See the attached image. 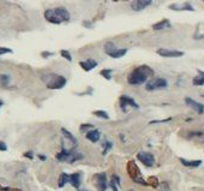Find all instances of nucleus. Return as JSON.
<instances>
[{"mask_svg":"<svg viewBox=\"0 0 204 191\" xmlns=\"http://www.w3.org/2000/svg\"><path fill=\"white\" fill-rule=\"evenodd\" d=\"M69 183H70L75 189L78 190L79 188H80V184H82V176H80V173L76 172V173L70 174V180H69Z\"/></svg>","mask_w":204,"mask_h":191,"instance_id":"4468645a","label":"nucleus"},{"mask_svg":"<svg viewBox=\"0 0 204 191\" xmlns=\"http://www.w3.org/2000/svg\"><path fill=\"white\" fill-rule=\"evenodd\" d=\"M156 53L163 58H180L184 55V52L175 51V49H167V48H158Z\"/></svg>","mask_w":204,"mask_h":191,"instance_id":"1a4fd4ad","label":"nucleus"},{"mask_svg":"<svg viewBox=\"0 0 204 191\" xmlns=\"http://www.w3.org/2000/svg\"><path fill=\"white\" fill-rule=\"evenodd\" d=\"M10 81H11V78L8 75H0V83L2 85H8Z\"/></svg>","mask_w":204,"mask_h":191,"instance_id":"a878e982","label":"nucleus"},{"mask_svg":"<svg viewBox=\"0 0 204 191\" xmlns=\"http://www.w3.org/2000/svg\"><path fill=\"white\" fill-rule=\"evenodd\" d=\"M83 159V154L77 153V152H73V150H67L63 148L61 152L56 154V160L61 161V162H75V161H78Z\"/></svg>","mask_w":204,"mask_h":191,"instance_id":"7ed1b4c3","label":"nucleus"},{"mask_svg":"<svg viewBox=\"0 0 204 191\" xmlns=\"http://www.w3.org/2000/svg\"><path fill=\"white\" fill-rule=\"evenodd\" d=\"M129 191H134V190H129Z\"/></svg>","mask_w":204,"mask_h":191,"instance_id":"58836bf2","label":"nucleus"},{"mask_svg":"<svg viewBox=\"0 0 204 191\" xmlns=\"http://www.w3.org/2000/svg\"><path fill=\"white\" fill-rule=\"evenodd\" d=\"M119 105H120V108L126 112V108L127 107H132V108H139V105L134 101L132 98H130V96H127V95H121L120 96V99H119Z\"/></svg>","mask_w":204,"mask_h":191,"instance_id":"6e6552de","label":"nucleus"},{"mask_svg":"<svg viewBox=\"0 0 204 191\" xmlns=\"http://www.w3.org/2000/svg\"><path fill=\"white\" fill-rule=\"evenodd\" d=\"M185 103L190 108H192L193 111H196L198 114H202L204 113V105L201 102H197L191 98H185Z\"/></svg>","mask_w":204,"mask_h":191,"instance_id":"9d476101","label":"nucleus"},{"mask_svg":"<svg viewBox=\"0 0 204 191\" xmlns=\"http://www.w3.org/2000/svg\"><path fill=\"white\" fill-rule=\"evenodd\" d=\"M151 3H153V0H134L132 3H131V8L134 10V11H143L145 8H148L151 5Z\"/></svg>","mask_w":204,"mask_h":191,"instance_id":"9b49d317","label":"nucleus"},{"mask_svg":"<svg viewBox=\"0 0 204 191\" xmlns=\"http://www.w3.org/2000/svg\"><path fill=\"white\" fill-rule=\"evenodd\" d=\"M110 149H112V142L106 141V142L103 143V154H107Z\"/></svg>","mask_w":204,"mask_h":191,"instance_id":"cd10ccee","label":"nucleus"},{"mask_svg":"<svg viewBox=\"0 0 204 191\" xmlns=\"http://www.w3.org/2000/svg\"><path fill=\"white\" fill-rule=\"evenodd\" d=\"M24 156L25 158H29V159H34V154L32 152H27V153H24Z\"/></svg>","mask_w":204,"mask_h":191,"instance_id":"72a5a7b5","label":"nucleus"},{"mask_svg":"<svg viewBox=\"0 0 204 191\" xmlns=\"http://www.w3.org/2000/svg\"><path fill=\"white\" fill-rule=\"evenodd\" d=\"M42 81L46 83L48 89H61L66 84V78L61 75H56V73L43 75Z\"/></svg>","mask_w":204,"mask_h":191,"instance_id":"f03ea898","label":"nucleus"},{"mask_svg":"<svg viewBox=\"0 0 204 191\" xmlns=\"http://www.w3.org/2000/svg\"><path fill=\"white\" fill-rule=\"evenodd\" d=\"M203 98H204V95H203Z\"/></svg>","mask_w":204,"mask_h":191,"instance_id":"a19ab883","label":"nucleus"},{"mask_svg":"<svg viewBox=\"0 0 204 191\" xmlns=\"http://www.w3.org/2000/svg\"><path fill=\"white\" fill-rule=\"evenodd\" d=\"M7 150V145L5 142H2V141H0V152H6Z\"/></svg>","mask_w":204,"mask_h":191,"instance_id":"473e14b6","label":"nucleus"},{"mask_svg":"<svg viewBox=\"0 0 204 191\" xmlns=\"http://www.w3.org/2000/svg\"><path fill=\"white\" fill-rule=\"evenodd\" d=\"M180 162L182 166L187 168H198L202 165V160H186L182 158H180Z\"/></svg>","mask_w":204,"mask_h":191,"instance_id":"a211bd4d","label":"nucleus"},{"mask_svg":"<svg viewBox=\"0 0 204 191\" xmlns=\"http://www.w3.org/2000/svg\"><path fill=\"white\" fill-rule=\"evenodd\" d=\"M56 16L61 19V22H69L70 21V12L65 8H54Z\"/></svg>","mask_w":204,"mask_h":191,"instance_id":"dca6fc26","label":"nucleus"},{"mask_svg":"<svg viewBox=\"0 0 204 191\" xmlns=\"http://www.w3.org/2000/svg\"><path fill=\"white\" fill-rule=\"evenodd\" d=\"M60 55L64 57L66 60L72 61V57H71V53L69 52V51H66V49H61V51H60Z\"/></svg>","mask_w":204,"mask_h":191,"instance_id":"bb28decb","label":"nucleus"},{"mask_svg":"<svg viewBox=\"0 0 204 191\" xmlns=\"http://www.w3.org/2000/svg\"><path fill=\"white\" fill-rule=\"evenodd\" d=\"M195 40H204V23H198L193 34Z\"/></svg>","mask_w":204,"mask_h":191,"instance_id":"aec40b11","label":"nucleus"},{"mask_svg":"<svg viewBox=\"0 0 204 191\" xmlns=\"http://www.w3.org/2000/svg\"><path fill=\"white\" fill-rule=\"evenodd\" d=\"M110 180H113L114 183L118 184L119 186H120V178H119V177L117 176V174H113V176H112V178H110Z\"/></svg>","mask_w":204,"mask_h":191,"instance_id":"2f4dec72","label":"nucleus"},{"mask_svg":"<svg viewBox=\"0 0 204 191\" xmlns=\"http://www.w3.org/2000/svg\"><path fill=\"white\" fill-rule=\"evenodd\" d=\"M169 10L172 11H190V12H193L195 8L193 6L190 4V3H182V4H172L168 6Z\"/></svg>","mask_w":204,"mask_h":191,"instance_id":"ddd939ff","label":"nucleus"},{"mask_svg":"<svg viewBox=\"0 0 204 191\" xmlns=\"http://www.w3.org/2000/svg\"><path fill=\"white\" fill-rule=\"evenodd\" d=\"M202 1H203V3H204V0H202Z\"/></svg>","mask_w":204,"mask_h":191,"instance_id":"ea45409f","label":"nucleus"},{"mask_svg":"<svg viewBox=\"0 0 204 191\" xmlns=\"http://www.w3.org/2000/svg\"><path fill=\"white\" fill-rule=\"evenodd\" d=\"M69 180H70V174L63 172V173L59 176V179H58V186H59V188H64L66 184L69 183Z\"/></svg>","mask_w":204,"mask_h":191,"instance_id":"4be33fe9","label":"nucleus"},{"mask_svg":"<svg viewBox=\"0 0 204 191\" xmlns=\"http://www.w3.org/2000/svg\"><path fill=\"white\" fill-rule=\"evenodd\" d=\"M94 183L96 189L99 191H107L108 189V180H107V174L104 172L97 173L94 177Z\"/></svg>","mask_w":204,"mask_h":191,"instance_id":"423d86ee","label":"nucleus"},{"mask_svg":"<svg viewBox=\"0 0 204 191\" xmlns=\"http://www.w3.org/2000/svg\"><path fill=\"white\" fill-rule=\"evenodd\" d=\"M94 126L91 124H82L80 125V131L82 132H85V131H90V129H93Z\"/></svg>","mask_w":204,"mask_h":191,"instance_id":"c85d7f7f","label":"nucleus"},{"mask_svg":"<svg viewBox=\"0 0 204 191\" xmlns=\"http://www.w3.org/2000/svg\"><path fill=\"white\" fill-rule=\"evenodd\" d=\"M45 18H46V21H47V22H49V23H52V24L63 23V22H61V19H60V18L56 16L54 8H53V10H52V8L46 10V11H45Z\"/></svg>","mask_w":204,"mask_h":191,"instance_id":"f8f14e48","label":"nucleus"},{"mask_svg":"<svg viewBox=\"0 0 204 191\" xmlns=\"http://www.w3.org/2000/svg\"><path fill=\"white\" fill-rule=\"evenodd\" d=\"M171 22L168 19H162L157 23L153 24V29L154 30H162V29H167V28H171Z\"/></svg>","mask_w":204,"mask_h":191,"instance_id":"6ab92c4d","label":"nucleus"},{"mask_svg":"<svg viewBox=\"0 0 204 191\" xmlns=\"http://www.w3.org/2000/svg\"><path fill=\"white\" fill-rule=\"evenodd\" d=\"M103 49H104V53L107 54V55H109L110 58H114V59L123 58L127 53V49L126 48H118V47L115 46V43L112 42V41L104 43Z\"/></svg>","mask_w":204,"mask_h":191,"instance_id":"20e7f679","label":"nucleus"},{"mask_svg":"<svg viewBox=\"0 0 204 191\" xmlns=\"http://www.w3.org/2000/svg\"><path fill=\"white\" fill-rule=\"evenodd\" d=\"M153 76H154V70L148 65H141L129 73L127 83L131 85H141Z\"/></svg>","mask_w":204,"mask_h":191,"instance_id":"f257e3e1","label":"nucleus"},{"mask_svg":"<svg viewBox=\"0 0 204 191\" xmlns=\"http://www.w3.org/2000/svg\"><path fill=\"white\" fill-rule=\"evenodd\" d=\"M7 53H12V49L6 48V47H0V55H2V54H7Z\"/></svg>","mask_w":204,"mask_h":191,"instance_id":"c756f323","label":"nucleus"},{"mask_svg":"<svg viewBox=\"0 0 204 191\" xmlns=\"http://www.w3.org/2000/svg\"><path fill=\"white\" fill-rule=\"evenodd\" d=\"M39 158H40V159H41V160H43V161L46 160V156H43V155H40Z\"/></svg>","mask_w":204,"mask_h":191,"instance_id":"c9c22d12","label":"nucleus"},{"mask_svg":"<svg viewBox=\"0 0 204 191\" xmlns=\"http://www.w3.org/2000/svg\"><path fill=\"white\" fill-rule=\"evenodd\" d=\"M85 137L88 141H90V142H93V143H96V142L100 141V138H101V133H100V131L97 130V129H93V130H90V131L86 132Z\"/></svg>","mask_w":204,"mask_h":191,"instance_id":"f3484780","label":"nucleus"},{"mask_svg":"<svg viewBox=\"0 0 204 191\" xmlns=\"http://www.w3.org/2000/svg\"><path fill=\"white\" fill-rule=\"evenodd\" d=\"M137 159L141 161L145 167H153L155 165V156L149 152H139L137 154Z\"/></svg>","mask_w":204,"mask_h":191,"instance_id":"0eeeda50","label":"nucleus"},{"mask_svg":"<svg viewBox=\"0 0 204 191\" xmlns=\"http://www.w3.org/2000/svg\"><path fill=\"white\" fill-rule=\"evenodd\" d=\"M79 66L84 70V71L88 72V71L94 70L97 66V61L94 60V59H88L85 61H79Z\"/></svg>","mask_w":204,"mask_h":191,"instance_id":"2eb2a0df","label":"nucleus"},{"mask_svg":"<svg viewBox=\"0 0 204 191\" xmlns=\"http://www.w3.org/2000/svg\"><path fill=\"white\" fill-rule=\"evenodd\" d=\"M100 75H101L102 77H104V79H107V81H110V79H112V70L103 69V70H101Z\"/></svg>","mask_w":204,"mask_h":191,"instance_id":"393cba45","label":"nucleus"},{"mask_svg":"<svg viewBox=\"0 0 204 191\" xmlns=\"http://www.w3.org/2000/svg\"><path fill=\"white\" fill-rule=\"evenodd\" d=\"M2 105H4V101H1V100H0V108L2 107Z\"/></svg>","mask_w":204,"mask_h":191,"instance_id":"e433bc0d","label":"nucleus"},{"mask_svg":"<svg viewBox=\"0 0 204 191\" xmlns=\"http://www.w3.org/2000/svg\"><path fill=\"white\" fill-rule=\"evenodd\" d=\"M168 87V82H167V79L165 78H161V77H158V78H155V79H150L145 84V89L148 90V92H154V90H161V89H165Z\"/></svg>","mask_w":204,"mask_h":191,"instance_id":"39448f33","label":"nucleus"},{"mask_svg":"<svg viewBox=\"0 0 204 191\" xmlns=\"http://www.w3.org/2000/svg\"><path fill=\"white\" fill-rule=\"evenodd\" d=\"M77 191H88V190H85V189H78Z\"/></svg>","mask_w":204,"mask_h":191,"instance_id":"4c0bfd02","label":"nucleus"},{"mask_svg":"<svg viewBox=\"0 0 204 191\" xmlns=\"http://www.w3.org/2000/svg\"><path fill=\"white\" fill-rule=\"evenodd\" d=\"M61 133H63L64 136H65V137L70 141L72 144H75V145L77 144V139H76V137H75V136L71 133L70 131H67L66 129H64V128H63V129H61Z\"/></svg>","mask_w":204,"mask_h":191,"instance_id":"5701e85b","label":"nucleus"},{"mask_svg":"<svg viewBox=\"0 0 204 191\" xmlns=\"http://www.w3.org/2000/svg\"><path fill=\"white\" fill-rule=\"evenodd\" d=\"M192 84H193V85H197V87L204 85V71L198 70V75L193 77V79H192Z\"/></svg>","mask_w":204,"mask_h":191,"instance_id":"412c9836","label":"nucleus"},{"mask_svg":"<svg viewBox=\"0 0 204 191\" xmlns=\"http://www.w3.org/2000/svg\"><path fill=\"white\" fill-rule=\"evenodd\" d=\"M41 55L43 57V58H48V57H51V55H53V53H51V52H42Z\"/></svg>","mask_w":204,"mask_h":191,"instance_id":"f704fd0d","label":"nucleus"},{"mask_svg":"<svg viewBox=\"0 0 204 191\" xmlns=\"http://www.w3.org/2000/svg\"><path fill=\"white\" fill-rule=\"evenodd\" d=\"M93 113H94V115L99 117V118H102V119H109V115L107 114V112H106V111L97 109V111H94Z\"/></svg>","mask_w":204,"mask_h":191,"instance_id":"b1692460","label":"nucleus"},{"mask_svg":"<svg viewBox=\"0 0 204 191\" xmlns=\"http://www.w3.org/2000/svg\"><path fill=\"white\" fill-rule=\"evenodd\" d=\"M109 186H110V189H112V191H119L118 190V184H115L113 180H109Z\"/></svg>","mask_w":204,"mask_h":191,"instance_id":"7c9ffc66","label":"nucleus"}]
</instances>
